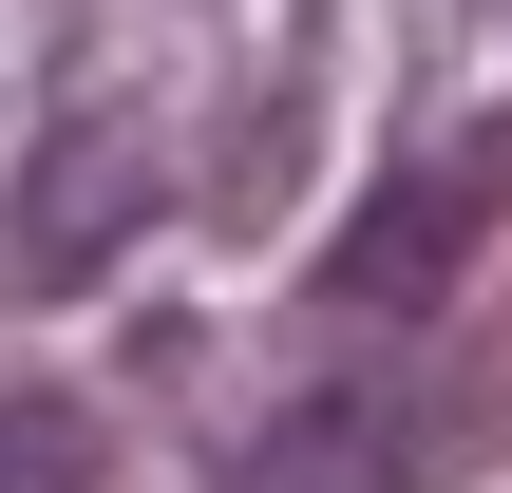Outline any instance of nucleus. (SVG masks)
Returning a JSON list of instances; mask_svg holds the SVG:
<instances>
[{"mask_svg": "<svg viewBox=\"0 0 512 493\" xmlns=\"http://www.w3.org/2000/svg\"><path fill=\"white\" fill-rule=\"evenodd\" d=\"M133 209H152V152H133V133H57V152L19 171V285H95V266L133 247Z\"/></svg>", "mask_w": 512, "mask_h": 493, "instance_id": "7ed1b4c3", "label": "nucleus"}, {"mask_svg": "<svg viewBox=\"0 0 512 493\" xmlns=\"http://www.w3.org/2000/svg\"><path fill=\"white\" fill-rule=\"evenodd\" d=\"M0 493H114L95 418H76V399H0Z\"/></svg>", "mask_w": 512, "mask_h": 493, "instance_id": "20e7f679", "label": "nucleus"}, {"mask_svg": "<svg viewBox=\"0 0 512 493\" xmlns=\"http://www.w3.org/2000/svg\"><path fill=\"white\" fill-rule=\"evenodd\" d=\"M456 456H475V399L418 380V361H361V380L285 399V418L228 456V493H437Z\"/></svg>", "mask_w": 512, "mask_h": 493, "instance_id": "f257e3e1", "label": "nucleus"}, {"mask_svg": "<svg viewBox=\"0 0 512 493\" xmlns=\"http://www.w3.org/2000/svg\"><path fill=\"white\" fill-rule=\"evenodd\" d=\"M494 190H512V133H437V152H399V171L361 190V228L323 247V304H342V323H437L456 266H475V228H494Z\"/></svg>", "mask_w": 512, "mask_h": 493, "instance_id": "f03ea898", "label": "nucleus"}]
</instances>
